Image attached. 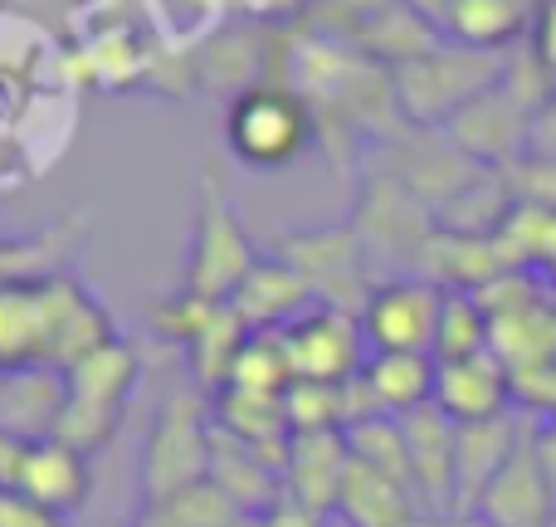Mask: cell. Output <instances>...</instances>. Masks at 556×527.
Masks as SVG:
<instances>
[{"instance_id":"obj_10","label":"cell","mask_w":556,"mask_h":527,"mask_svg":"<svg viewBox=\"0 0 556 527\" xmlns=\"http://www.w3.org/2000/svg\"><path fill=\"white\" fill-rule=\"evenodd\" d=\"M473 513L489 527H552L556 493H552V479H547V469H542L538 450H532V435L508 460V469L489 484V493L479 499Z\"/></svg>"},{"instance_id":"obj_22","label":"cell","mask_w":556,"mask_h":527,"mask_svg":"<svg viewBox=\"0 0 556 527\" xmlns=\"http://www.w3.org/2000/svg\"><path fill=\"white\" fill-rule=\"evenodd\" d=\"M420 527H489V523L473 513V518H440V523H420Z\"/></svg>"},{"instance_id":"obj_11","label":"cell","mask_w":556,"mask_h":527,"mask_svg":"<svg viewBox=\"0 0 556 527\" xmlns=\"http://www.w3.org/2000/svg\"><path fill=\"white\" fill-rule=\"evenodd\" d=\"M346 430H317V435H293L288 440V460H283V479H288V503L313 518H323L327 509H337L342 493V474H346Z\"/></svg>"},{"instance_id":"obj_7","label":"cell","mask_w":556,"mask_h":527,"mask_svg":"<svg viewBox=\"0 0 556 527\" xmlns=\"http://www.w3.org/2000/svg\"><path fill=\"white\" fill-rule=\"evenodd\" d=\"M513 401V372L498 352L459 356L434 366V411H444L454 425L498 421Z\"/></svg>"},{"instance_id":"obj_14","label":"cell","mask_w":556,"mask_h":527,"mask_svg":"<svg viewBox=\"0 0 556 527\" xmlns=\"http://www.w3.org/2000/svg\"><path fill=\"white\" fill-rule=\"evenodd\" d=\"M401 425H405V444H410V469H415L420 503L450 509L454 503V444H459V425H454L444 411H434V405L401 415Z\"/></svg>"},{"instance_id":"obj_20","label":"cell","mask_w":556,"mask_h":527,"mask_svg":"<svg viewBox=\"0 0 556 527\" xmlns=\"http://www.w3.org/2000/svg\"><path fill=\"white\" fill-rule=\"evenodd\" d=\"M0 527H59V518L45 513L39 503H29L25 493L0 489Z\"/></svg>"},{"instance_id":"obj_12","label":"cell","mask_w":556,"mask_h":527,"mask_svg":"<svg viewBox=\"0 0 556 527\" xmlns=\"http://www.w3.org/2000/svg\"><path fill=\"white\" fill-rule=\"evenodd\" d=\"M337 513L352 527H420V493L371 464L346 460Z\"/></svg>"},{"instance_id":"obj_2","label":"cell","mask_w":556,"mask_h":527,"mask_svg":"<svg viewBox=\"0 0 556 527\" xmlns=\"http://www.w3.org/2000/svg\"><path fill=\"white\" fill-rule=\"evenodd\" d=\"M64 376H68V401H64V415H59L54 440L88 454L123 421V405L137 381V356L127 347L108 342L98 352H88L78 366H68Z\"/></svg>"},{"instance_id":"obj_18","label":"cell","mask_w":556,"mask_h":527,"mask_svg":"<svg viewBox=\"0 0 556 527\" xmlns=\"http://www.w3.org/2000/svg\"><path fill=\"white\" fill-rule=\"evenodd\" d=\"M450 29L469 49H498L522 29V0H450Z\"/></svg>"},{"instance_id":"obj_5","label":"cell","mask_w":556,"mask_h":527,"mask_svg":"<svg viewBox=\"0 0 556 527\" xmlns=\"http://www.w3.org/2000/svg\"><path fill=\"white\" fill-rule=\"evenodd\" d=\"M225 137H230L240 162L283 166V162H293L307 142V108H303V98L283 93V88H250V93L230 108Z\"/></svg>"},{"instance_id":"obj_15","label":"cell","mask_w":556,"mask_h":527,"mask_svg":"<svg viewBox=\"0 0 556 527\" xmlns=\"http://www.w3.org/2000/svg\"><path fill=\"white\" fill-rule=\"evenodd\" d=\"M434 356L425 352H371L362 366V391L376 415H410L434 405Z\"/></svg>"},{"instance_id":"obj_17","label":"cell","mask_w":556,"mask_h":527,"mask_svg":"<svg viewBox=\"0 0 556 527\" xmlns=\"http://www.w3.org/2000/svg\"><path fill=\"white\" fill-rule=\"evenodd\" d=\"M498 244L503 254H508L513 268H547V274H556V211H547V205H513L508 225L498 230Z\"/></svg>"},{"instance_id":"obj_21","label":"cell","mask_w":556,"mask_h":527,"mask_svg":"<svg viewBox=\"0 0 556 527\" xmlns=\"http://www.w3.org/2000/svg\"><path fill=\"white\" fill-rule=\"evenodd\" d=\"M269 527H317V518L303 509H293V503H283V509L269 513Z\"/></svg>"},{"instance_id":"obj_6","label":"cell","mask_w":556,"mask_h":527,"mask_svg":"<svg viewBox=\"0 0 556 527\" xmlns=\"http://www.w3.org/2000/svg\"><path fill=\"white\" fill-rule=\"evenodd\" d=\"M440 308L444 293L434 284H386L366 298L362 332L371 342V352H425L434 356V332H440Z\"/></svg>"},{"instance_id":"obj_8","label":"cell","mask_w":556,"mask_h":527,"mask_svg":"<svg viewBox=\"0 0 556 527\" xmlns=\"http://www.w3.org/2000/svg\"><path fill=\"white\" fill-rule=\"evenodd\" d=\"M254 254L244 244L240 225H235L230 205L220 196H205V215H201V240H195V274H191V298L220 303L225 293H240L244 278L254 274Z\"/></svg>"},{"instance_id":"obj_9","label":"cell","mask_w":556,"mask_h":527,"mask_svg":"<svg viewBox=\"0 0 556 527\" xmlns=\"http://www.w3.org/2000/svg\"><path fill=\"white\" fill-rule=\"evenodd\" d=\"M15 493H25L29 503H39L45 513L64 518V513H78L88 499V454L74 450L64 440H35L25 444L20 454V469H15Z\"/></svg>"},{"instance_id":"obj_4","label":"cell","mask_w":556,"mask_h":527,"mask_svg":"<svg viewBox=\"0 0 556 527\" xmlns=\"http://www.w3.org/2000/svg\"><path fill=\"white\" fill-rule=\"evenodd\" d=\"M283 352L293 366V381H313V386H346L352 376H362L366 366V332L342 317L337 308H313V313L288 317L283 332Z\"/></svg>"},{"instance_id":"obj_23","label":"cell","mask_w":556,"mask_h":527,"mask_svg":"<svg viewBox=\"0 0 556 527\" xmlns=\"http://www.w3.org/2000/svg\"><path fill=\"white\" fill-rule=\"evenodd\" d=\"M552 527H556V518H552Z\"/></svg>"},{"instance_id":"obj_16","label":"cell","mask_w":556,"mask_h":527,"mask_svg":"<svg viewBox=\"0 0 556 527\" xmlns=\"http://www.w3.org/2000/svg\"><path fill=\"white\" fill-rule=\"evenodd\" d=\"M479 352H493V313L479 293L450 288L440 308V332H434V362H459Z\"/></svg>"},{"instance_id":"obj_1","label":"cell","mask_w":556,"mask_h":527,"mask_svg":"<svg viewBox=\"0 0 556 527\" xmlns=\"http://www.w3.org/2000/svg\"><path fill=\"white\" fill-rule=\"evenodd\" d=\"M108 342L113 337L103 313L74 278L0 284V372H25V366L68 372Z\"/></svg>"},{"instance_id":"obj_13","label":"cell","mask_w":556,"mask_h":527,"mask_svg":"<svg viewBox=\"0 0 556 527\" xmlns=\"http://www.w3.org/2000/svg\"><path fill=\"white\" fill-rule=\"evenodd\" d=\"M528 435L508 425V415L479 425H459V444H454V503L459 509H479L489 484L508 469V460L522 450Z\"/></svg>"},{"instance_id":"obj_19","label":"cell","mask_w":556,"mask_h":527,"mask_svg":"<svg viewBox=\"0 0 556 527\" xmlns=\"http://www.w3.org/2000/svg\"><path fill=\"white\" fill-rule=\"evenodd\" d=\"M532 59L556 88V0H542L532 15Z\"/></svg>"},{"instance_id":"obj_3","label":"cell","mask_w":556,"mask_h":527,"mask_svg":"<svg viewBox=\"0 0 556 527\" xmlns=\"http://www.w3.org/2000/svg\"><path fill=\"white\" fill-rule=\"evenodd\" d=\"M211 454H215V435H211V421L201 415V405L191 396H172L142 444L147 503H166L176 493L205 484L211 479Z\"/></svg>"}]
</instances>
